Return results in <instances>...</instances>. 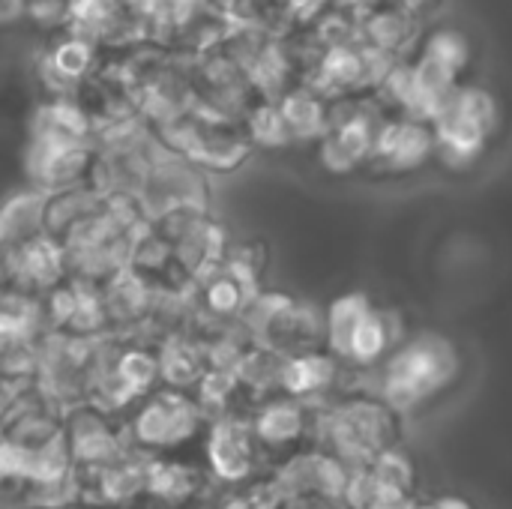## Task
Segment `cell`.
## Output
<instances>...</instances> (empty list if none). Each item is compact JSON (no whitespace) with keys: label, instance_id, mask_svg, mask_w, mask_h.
Instances as JSON below:
<instances>
[{"label":"cell","instance_id":"obj_1","mask_svg":"<svg viewBox=\"0 0 512 509\" xmlns=\"http://www.w3.org/2000/svg\"><path fill=\"white\" fill-rule=\"evenodd\" d=\"M462 369L456 345L438 333H417L402 339L387 357L381 372V399L396 411H414L426 399L447 390Z\"/></svg>","mask_w":512,"mask_h":509},{"label":"cell","instance_id":"obj_2","mask_svg":"<svg viewBox=\"0 0 512 509\" xmlns=\"http://www.w3.org/2000/svg\"><path fill=\"white\" fill-rule=\"evenodd\" d=\"M402 342L399 315L381 309L369 294L351 291L330 303L324 315V345L345 366H375Z\"/></svg>","mask_w":512,"mask_h":509},{"label":"cell","instance_id":"obj_3","mask_svg":"<svg viewBox=\"0 0 512 509\" xmlns=\"http://www.w3.org/2000/svg\"><path fill=\"white\" fill-rule=\"evenodd\" d=\"M498 120L501 108L492 90L462 81L432 117L435 162H441L447 171L474 168L489 150Z\"/></svg>","mask_w":512,"mask_h":509},{"label":"cell","instance_id":"obj_4","mask_svg":"<svg viewBox=\"0 0 512 509\" xmlns=\"http://www.w3.org/2000/svg\"><path fill=\"white\" fill-rule=\"evenodd\" d=\"M318 432L333 456L360 468L396 444V411L381 396H351L318 417Z\"/></svg>","mask_w":512,"mask_h":509},{"label":"cell","instance_id":"obj_5","mask_svg":"<svg viewBox=\"0 0 512 509\" xmlns=\"http://www.w3.org/2000/svg\"><path fill=\"white\" fill-rule=\"evenodd\" d=\"M252 339L282 357L303 354L324 345V315L288 294L258 291L240 315Z\"/></svg>","mask_w":512,"mask_h":509},{"label":"cell","instance_id":"obj_6","mask_svg":"<svg viewBox=\"0 0 512 509\" xmlns=\"http://www.w3.org/2000/svg\"><path fill=\"white\" fill-rule=\"evenodd\" d=\"M135 198L147 222L186 207L207 210V180L192 159L180 153H159L150 159Z\"/></svg>","mask_w":512,"mask_h":509},{"label":"cell","instance_id":"obj_7","mask_svg":"<svg viewBox=\"0 0 512 509\" xmlns=\"http://www.w3.org/2000/svg\"><path fill=\"white\" fill-rule=\"evenodd\" d=\"M435 159V132L432 120H420L411 114L387 111L372 150V168L384 174H408Z\"/></svg>","mask_w":512,"mask_h":509},{"label":"cell","instance_id":"obj_8","mask_svg":"<svg viewBox=\"0 0 512 509\" xmlns=\"http://www.w3.org/2000/svg\"><path fill=\"white\" fill-rule=\"evenodd\" d=\"M99 162L96 144H54V141H33L27 153L30 180L42 192H57L69 186L90 183L93 168Z\"/></svg>","mask_w":512,"mask_h":509},{"label":"cell","instance_id":"obj_9","mask_svg":"<svg viewBox=\"0 0 512 509\" xmlns=\"http://www.w3.org/2000/svg\"><path fill=\"white\" fill-rule=\"evenodd\" d=\"M423 18L402 9L393 0H375L360 15V42L372 45L378 51H387L393 57H405L414 51V45L423 36Z\"/></svg>","mask_w":512,"mask_h":509},{"label":"cell","instance_id":"obj_10","mask_svg":"<svg viewBox=\"0 0 512 509\" xmlns=\"http://www.w3.org/2000/svg\"><path fill=\"white\" fill-rule=\"evenodd\" d=\"M198 411L180 393H162L150 399L135 417V438L147 447H174L195 429Z\"/></svg>","mask_w":512,"mask_h":509},{"label":"cell","instance_id":"obj_11","mask_svg":"<svg viewBox=\"0 0 512 509\" xmlns=\"http://www.w3.org/2000/svg\"><path fill=\"white\" fill-rule=\"evenodd\" d=\"M66 279H69V261L60 240L45 234L15 252V276L9 288H18L33 297H45Z\"/></svg>","mask_w":512,"mask_h":509},{"label":"cell","instance_id":"obj_12","mask_svg":"<svg viewBox=\"0 0 512 509\" xmlns=\"http://www.w3.org/2000/svg\"><path fill=\"white\" fill-rule=\"evenodd\" d=\"M342 366L345 363L339 357H333L330 351H321V348L291 354V357H285L279 390L285 396H294V399H303V402L318 399L321 393H327L339 381Z\"/></svg>","mask_w":512,"mask_h":509},{"label":"cell","instance_id":"obj_13","mask_svg":"<svg viewBox=\"0 0 512 509\" xmlns=\"http://www.w3.org/2000/svg\"><path fill=\"white\" fill-rule=\"evenodd\" d=\"M33 141L96 144V123L72 96H60L39 108L33 120Z\"/></svg>","mask_w":512,"mask_h":509},{"label":"cell","instance_id":"obj_14","mask_svg":"<svg viewBox=\"0 0 512 509\" xmlns=\"http://www.w3.org/2000/svg\"><path fill=\"white\" fill-rule=\"evenodd\" d=\"M276 105H279L294 141H318L330 123V96H324L321 90H315L306 81L279 93Z\"/></svg>","mask_w":512,"mask_h":509},{"label":"cell","instance_id":"obj_15","mask_svg":"<svg viewBox=\"0 0 512 509\" xmlns=\"http://www.w3.org/2000/svg\"><path fill=\"white\" fill-rule=\"evenodd\" d=\"M255 432L252 426H243L237 420H222L216 423L210 435V462L219 477L225 480H240L252 471L255 459Z\"/></svg>","mask_w":512,"mask_h":509},{"label":"cell","instance_id":"obj_16","mask_svg":"<svg viewBox=\"0 0 512 509\" xmlns=\"http://www.w3.org/2000/svg\"><path fill=\"white\" fill-rule=\"evenodd\" d=\"M309 426V414H306V402L303 399H276L267 402L258 417L252 420V432L261 444L267 447H288L294 441H300V435Z\"/></svg>","mask_w":512,"mask_h":509},{"label":"cell","instance_id":"obj_17","mask_svg":"<svg viewBox=\"0 0 512 509\" xmlns=\"http://www.w3.org/2000/svg\"><path fill=\"white\" fill-rule=\"evenodd\" d=\"M0 231L15 249L45 237V192L33 189L9 198L0 207Z\"/></svg>","mask_w":512,"mask_h":509},{"label":"cell","instance_id":"obj_18","mask_svg":"<svg viewBox=\"0 0 512 509\" xmlns=\"http://www.w3.org/2000/svg\"><path fill=\"white\" fill-rule=\"evenodd\" d=\"M45 72L54 84H63V90H75L84 78L96 72V45L84 36L63 39L45 60Z\"/></svg>","mask_w":512,"mask_h":509},{"label":"cell","instance_id":"obj_19","mask_svg":"<svg viewBox=\"0 0 512 509\" xmlns=\"http://www.w3.org/2000/svg\"><path fill=\"white\" fill-rule=\"evenodd\" d=\"M69 453L84 462H105L117 456V441L96 411H78L69 420Z\"/></svg>","mask_w":512,"mask_h":509},{"label":"cell","instance_id":"obj_20","mask_svg":"<svg viewBox=\"0 0 512 509\" xmlns=\"http://www.w3.org/2000/svg\"><path fill=\"white\" fill-rule=\"evenodd\" d=\"M207 372V354L198 342L183 339V336H171L162 345L159 354V378H165L174 387H186L192 381H201V375Z\"/></svg>","mask_w":512,"mask_h":509},{"label":"cell","instance_id":"obj_21","mask_svg":"<svg viewBox=\"0 0 512 509\" xmlns=\"http://www.w3.org/2000/svg\"><path fill=\"white\" fill-rule=\"evenodd\" d=\"M243 126H246L252 144H258V147H285L294 141L276 99H270V96H261L258 102L249 105V111L243 114Z\"/></svg>","mask_w":512,"mask_h":509},{"label":"cell","instance_id":"obj_22","mask_svg":"<svg viewBox=\"0 0 512 509\" xmlns=\"http://www.w3.org/2000/svg\"><path fill=\"white\" fill-rule=\"evenodd\" d=\"M285 3H288V12L294 15L297 24H309L312 18H318L330 6V0H285Z\"/></svg>","mask_w":512,"mask_h":509},{"label":"cell","instance_id":"obj_23","mask_svg":"<svg viewBox=\"0 0 512 509\" xmlns=\"http://www.w3.org/2000/svg\"><path fill=\"white\" fill-rule=\"evenodd\" d=\"M15 252L18 249L0 231V288H9L12 285V276H15Z\"/></svg>","mask_w":512,"mask_h":509},{"label":"cell","instance_id":"obj_24","mask_svg":"<svg viewBox=\"0 0 512 509\" xmlns=\"http://www.w3.org/2000/svg\"><path fill=\"white\" fill-rule=\"evenodd\" d=\"M30 12V0H0V24H15Z\"/></svg>","mask_w":512,"mask_h":509},{"label":"cell","instance_id":"obj_25","mask_svg":"<svg viewBox=\"0 0 512 509\" xmlns=\"http://www.w3.org/2000/svg\"><path fill=\"white\" fill-rule=\"evenodd\" d=\"M411 509H474V504H468L465 498H456V495H444L435 501H414Z\"/></svg>","mask_w":512,"mask_h":509},{"label":"cell","instance_id":"obj_26","mask_svg":"<svg viewBox=\"0 0 512 509\" xmlns=\"http://www.w3.org/2000/svg\"><path fill=\"white\" fill-rule=\"evenodd\" d=\"M393 3H399L402 9H408V12H414V15H426V12H432V9H438L441 6V0H393Z\"/></svg>","mask_w":512,"mask_h":509},{"label":"cell","instance_id":"obj_27","mask_svg":"<svg viewBox=\"0 0 512 509\" xmlns=\"http://www.w3.org/2000/svg\"><path fill=\"white\" fill-rule=\"evenodd\" d=\"M15 405V399H12V390H9V381H3L0 378V423L6 420V414H9V408Z\"/></svg>","mask_w":512,"mask_h":509},{"label":"cell","instance_id":"obj_28","mask_svg":"<svg viewBox=\"0 0 512 509\" xmlns=\"http://www.w3.org/2000/svg\"><path fill=\"white\" fill-rule=\"evenodd\" d=\"M318 509H348V507H318Z\"/></svg>","mask_w":512,"mask_h":509}]
</instances>
